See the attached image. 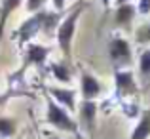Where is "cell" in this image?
Listing matches in <instances>:
<instances>
[{
	"instance_id": "1",
	"label": "cell",
	"mask_w": 150,
	"mask_h": 139,
	"mask_svg": "<svg viewBox=\"0 0 150 139\" xmlns=\"http://www.w3.org/2000/svg\"><path fill=\"white\" fill-rule=\"evenodd\" d=\"M46 124L53 126L59 132L72 133V135L78 137V139H86L84 133H82L80 124H78V120L72 118L70 110H67L63 105H59L50 93L46 95Z\"/></svg>"
},
{
	"instance_id": "2",
	"label": "cell",
	"mask_w": 150,
	"mask_h": 139,
	"mask_svg": "<svg viewBox=\"0 0 150 139\" xmlns=\"http://www.w3.org/2000/svg\"><path fill=\"white\" fill-rule=\"evenodd\" d=\"M86 10V2H78V6H74L65 17L61 19L57 27V44L63 51V57L67 61H70V50H72V40H74V34H76V25H78V19H80L82 11Z\"/></svg>"
},
{
	"instance_id": "3",
	"label": "cell",
	"mask_w": 150,
	"mask_h": 139,
	"mask_svg": "<svg viewBox=\"0 0 150 139\" xmlns=\"http://www.w3.org/2000/svg\"><path fill=\"white\" fill-rule=\"evenodd\" d=\"M27 71H29V65L23 63L17 71L6 76V92L0 93V105H6L10 99L17 97H34V92L27 82Z\"/></svg>"
},
{
	"instance_id": "4",
	"label": "cell",
	"mask_w": 150,
	"mask_h": 139,
	"mask_svg": "<svg viewBox=\"0 0 150 139\" xmlns=\"http://www.w3.org/2000/svg\"><path fill=\"white\" fill-rule=\"evenodd\" d=\"M108 59L112 63V69H127L133 63V50L125 36L114 34L108 40Z\"/></svg>"
},
{
	"instance_id": "5",
	"label": "cell",
	"mask_w": 150,
	"mask_h": 139,
	"mask_svg": "<svg viewBox=\"0 0 150 139\" xmlns=\"http://www.w3.org/2000/svg\"><path fill=\"white\" fill-rule=\"evenodd\" d=\"M141 92V84L135 80V74L129 69H114V99L124 101L131 99Z\"/></svg>"
},
{
	"instance_id": "6",
	"label": "cell",
	"mask_w": 150,
	"mask_h": 139,
	"mask_svg": "<svg viewBox=\"0 0 150 139\" xmlns=\"http://www.w3.org/2000/svg\"><path fill=\"white\" fill-rule=\"evenodd\" d=\"M44 14H46V10H40L36 14H33L11 33V40L17 42L19 48H25L42 31V27H44Z\"/></svg>"
},
{
	"instance_id": "7",
	"label": "cell",
	"mask_w": 150,
	"mask_h": 139,
	"mask_svg": "<svg viewBox=\"0 0 150 139\" xmlns=\"http://www.w3.org/2000/svg\"><path fill=\"white\" fill-rule=\"evenodd\" d=\"M97 110H99V105L95 103V99H82L80 105H78V124L88 133L95 132Z\"/></svg>"
},
{
	"instance_id": "8",
	"label": "cell",
	"mask_w": 150,
	"mask_h": 139,
	"mask_svg": "<svg viewBox=\"0 0 150 139\" xmlns=\"http://www.w3.org/2000/svg\"><path fill=\"white\" fill-rule=\"evenodd\" d=\"M103 93V84L93 73L80 69V97L82 99H97Z\"/></svg>"
},
{
	"instance_id": "9",
	"label": "cell",
	"mask_w": 150,
	"mask_h": 139,
	"mask_svg": "<svg viewBox=\"0 0 150 139\" xmlns=\"http://www.w3.org/2000/svg\"><path fill=\"white\" fill-rule=\"evenodd\" d=\"M51 53V48L44 46V44H34V42H29L25 46V61L27 65H33V67H44L46 61H48Z\"/></svg>"
},
{
	"instance_id": "10",
	"label": "cell",
	"mask_w": 150,
	"mask_h": 139,
	"mask_svg": "<svg viewBox=\"0 0 150 139\" xmlns=\"http://www.w3.org/2000/svg\"><path fill=\"white\" fill-rule=\"evenodd\" d=\"M46 93H50L59 105H63L67 110L74 113L76 110V90L70 88H61V86H48Z\"/></svg>"
},
{
	"instance_id": "11",
	"label": "cell",
	"mask_w": 150,
	"mask_h": 139,
	"mask_svg": "<svg viewBox=\"0 0 150 139\" xmlns=\"http://www.w3.org/2000/svg\"><path fill=\"white\" fill-rule=\"evenodd\" d=\"M137 15V6L131 2L127 4H122V6H116V14H114V23L118 27L125 31H131V25H133V19Z\"/></svg>"
},
{
	"instance_id": "12",
	"label": "cell",
	"mask_w": 150,
	"mask_h": 139,
	"mask_svg": "<svg viewBox=\"0 0 150 139\" xmlns=\"http://www.w3.org/2000/svg\"><path fill=\"white\" fill-rule=\"evenodd\" d=\"M50 73L61 84H70L72 82V67H70V63L67 59L65 61H51L50 63Z\"/></svg>"
},
{
	"instance_id": "13",
	"label": "cell",
	"mask_w": 150,
	"mask_h": 139,
	"mask_svg": "<svg viewBox=\"0 0 150 139\" xmlns=\"http://www.w3.org/2000/svg\"><path fill=\"white\" fill-rule=\"evenodd\" d=\"M129 139H150V107L146 110H143L141 118L133 126Z\"/></svg>"
},
{
	"instance_id": "14",
	"label": "cell",
	"mask_w": 150,
	"mask_h": 139,
	"mask_svg": "<svg viewBox=\"0 0 150 139\" xmlns=\"http://www.w3.org/2000/svg\"><path fill=\"white\" fill-rule=\"evenodd\" d=\"M139 80L143 90L150 88V48L143 50L139 55Z\"/></svg>"
},
{
	"instance_id": "15",
	"label": "cell",
	"mask_w": 150,
	"mask_h": 139,
	"mask_svg": "<svg viewBox=\"0 0 150 139\" xmlns=\"http://www.w3.org/2000/svg\"><path fill=\"white\" fill-rule=\"evenodd\" d=\"M21 4H23V0H2V8H0V40H2V33H4L8 17H10Z\"/></svg>"
},
{
	"instance_id": "16",
	"label": "cell",
	"mask_w": 150,
	"mask_h": 139,
	"mask_svg": "<svg viewBox=\"0 0 150 139\" xmlns=\"http://www.w3.org/2000/svg\"><path fill=\"white\" fill-rule=\"evenodd\" d=\"M61 19H63V11H57V10H53V11H50V10H46V14H44V27H42V31L44 33H57V27H59V23H61Z\"/></svg>"
},
{
	"instance_id": "17",
	"label": "cell",
	"mask_w": 150,
	"mask_h": 139,
	"mask_svg": "<svg viewBox=\"0 0 150 139\" xmlns=\"http://www.w3.org/2000/svg\"><path fill=\"white\" fill-rule=\"evenodd\" d=\"M17 133V122L10 116H0V139H11Z\"/></svg>"
},
{
	"instance_id": "18",
	"label": "cell",
	"mask_w": 150,
	"mask_h": 139,
	"mask_svg": "<svg viewBox=\"0 0 150 139\" xmlns=\"http://www.w3.org/2000/svg\"><path fill=\"white\" fill-rule=\"evenodd\" d=\"M120 105H122V113H125L129 118H135L137 114H139V105H137L135 101L124 99V101H120Z\"/></svg>"
},
{
	"instance_id": "19",
	"label": "cell",
	"mask_w": 150,
	"mask_h": 139,
	"mask_svg": "<svg viewBox=\"0 0 150 139\" xmlns=\"http://www.w3.org/2000/svg\"><path fill=\"white\" fill-rule=\"evenodd\" d=\"M135 40H137V44H150V23L143 25L139 31H137Z\"/></svg>"
},
{
	"instance_id": "20",
	"label": "cell",
	"mask_w": 150,
	"mask_h": 139,
	"mask_svg": "<svg viewBox=\"0 0 150 139\" xmlns=\"http://www.w3.org/2000/svg\"><path fill=\"white\" fill-rule=\"evenodd\" d=\"M44 4H46V0H27L25 8H27V11H30V14H36V11L44 10Z\"/></svg>"
},
{
	"instance_id": "21",
	"label": "cell",
	"mask_w": 150,
	"mask_h": 139,
	"mask_svg": "<svg viewBox=\"0 0 150 139\" xmlns=\"http://www.w3.org/2000/svg\"><path fill=\"white\" fill-rule=\"evenodd\" d=\"M137 11L141 15H148L150 14V0H139L137 2Z\"/></svg>"
},
{
	"instance_id": "22",
	"label": "cell",
	"mask_w": 150,
	"mask_h": 139,
	"mask_svg": "<svg viewBox=\"0 0 150 139\" xmlns=\"http://www.w3.org/2000/svg\"><path fill=\"white\" fill-rule=\"evenodd\" d=\"M51 4H53V8L57 11H65L67 8V0H51Z\"/></svg>"
},
{
	"instance_id": "23",
	"label": "cell",
	"mask_w": 150,
	"mask_h": 139,
	"mask_svg": "<svg viewBox=\"0 0 150 139\" xmlns=\"http://www.w3.org/2000/svg\"><path fill=\"white\" fill-rule=\"evenodd\" d=\"M116 2V6H122V4H127V2H131V0H114Z\"/></svg>"
},
{
	"instance_id": "24",
	"label": "cell",
	"mask_w": 150,
	"mask_h": 139,
	"mask_svg": "<svg viewBox=\"0 0 150 139\" xmlns=\"http://www.w3.org/2000/svg\"><path fill=\"white\" fill-rule=\"evenodd\" d=\"M103 2V8H105V10H108V6H110V0H101Z\"/></svg>"
},
{
	"instance_id": "25",
	"label": "cell",
	"mask_w": 150,
	"mask_h": 139,
	"mask_svg": "<svg viewBox=\"0 0 150 139\" xmlns=\"http://www.w3.org/2000/svg\"><path fill=\"white\" fill-rule=\"evenodd\" d=\"M11 139H23V137H11Z\"/></svg>"
},
{
	"instance_id": "26",
	"label": "cell",
	"mask_w": 150,
	"mask_h": 139,
	"mask_svg": "<svg viewBox=\"0 0 150 139\" xmlns=\"http://www.w3.org/2000/svg\"><path fill=\"white\" fill-rule=\"evenodd\" d=\"M50 139H59V137H50Z\"/></svg>"
},
{
	"instance_id": "27",
	"label": "cell",
	"mask_w": 150,
	"mask_h": 139,
	"mask_svg": "<svg viewBox=\"0 0 150 139\" xmlns=\"http://www.w3.org/2000/svg\"><path fill=\"white\" fill-rule=\"evenodd\" d=\"M29 139H30V137H29Z\"/></svg>"
}]
</instances>
